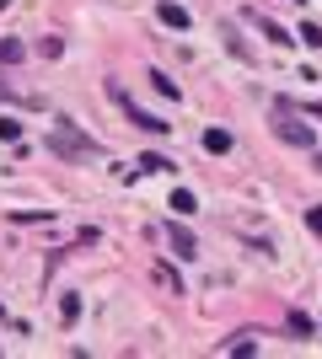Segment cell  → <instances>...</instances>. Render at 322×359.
Returning <instances> with one entry per match:
<instances>
[{
	"instance_id": "obj_9",
	"label": "cell",
	"mask_w": 322,
	"mask_h": 359,
	"mask_svg": "<svg viewBox=\"0 0 322 359\" xmlns=\"http://www.w3.org/2000/svg\"><path fill=\"white\" fill-rule=\"evenodd\" d=\"M145 81H151V86L161 91V97H183V91H177V81H167V75H161V70H151V75H145Z\"/></svg>"
},
{
	"instance_id": "obj_17",
	"label": "cell",
	"mask_w": 322,
	"mask_h": 359,
	"mask_svg": "<svg viewBox=\"0 0 322 359\" xmlns=\"http://www.w3.org/2000/svg\"><path fill=\"white\" fill-rule=\"evenodd\" d=\"M220 348H231V354H258V344H253V338H236V344H220Z\"/></svg>"
},
{
	"instance_id": "obj_13",
	"label": "cell",
	"mask_w": 322,
	"mask_h": 359,
	"mask_svg": "<svg viewBox=\"0 0 322 359\" xmlns=\"http://www.w3.org/2000/svg\"><path fill=\"white\" fill-rule=\"evenodd\" d=\"M295 38H301V43H311V48H317V43H322V27H317V22H301V32H295Z\"/></svg>"
},
{
	"instance_id": "obj_8",
	"label": "cell",
	"mask_w": 322,
	"mask_h": 359,
	"mask_svg": "<svg viewBox=\"0 0 322 359\" xmlns=\"http://www.w3.org/2000/svg\"><path fill=\"white\" fill-rule=\"evenodd\" d=\"M11 220L16 225H43V220H54L48 210H11Z\"/></svg>"
},
{
	"instance_id": "obj_16",
	"label": "cell",
	"mask_w": 322,
	"mask_h": 359,
	"mask_svg": "<svg viewBox=\"0 0 322 359\" xmlns=\"http://www.w3.org/2000/svg\"><path fill=\"white\" fill-rule=\"evenodd\" d=\"M38 54H43V60H60L65 43H60V38H43V43H38Z\"/></svg>"
},
{
	"instance_id": "obj_6",
	"label": "cell",
	"mask_w": 322,
	"mask_h": 359,
	"mask_svg": "<svg viewBox=\"0 0 322 359\" xmlns=\"http://www.w3.org/2000/svg\"><path fill=\"white\" fill-rule=\"evenodd\" d=\"M204 150H210V156H226V150H231V135H226V129H204Z\"/></svg>"
},
{
	"instance_id": "obj_19",
	"label": "cell",
	"mask_w": 322,
	"mask_h": 359,
	"mask_svg": "<svg viewBox=\"0 0 322 359\" xmlns=\"http://www.w3.org/2000/svg\"><path fill=\"white\" fill-rule=\"evenodd\" d=\"M311 166H317V172H322V150H311Z\"/></svg>"
},
{
	"instance_id": "obj_3",
	"label": "cell",
	"mask_w": 322,
	"mask_h": 359,
	"mask_svg": "<svg viewBox=\"0 0 322 359\" xmlns=\"http://www.w3.org/2000/svg\"><path fill=\"white\" fill-rule=\"evenodd\" d=\"M156 22H161V27H172V32H188V22H194V16H188V6H177V0H161V6H156Z\"/></svg>"
},
{
	"instance_id": "obj_20",
	"label": "cell",
	"mask_w": 322,
	"mask_h": 359,
	"mask_svg": "<svg viewBox=\"0 0 322 359\" xmlns=\"http://www.w3.org/2000/svg\"><path fill=\"white\" fill-rule=\"evenodd\" d=\"M0 316H6V306H0Z\"/></svg>"
},
{
	"instance_id": "obj_12",
	"label": "cell",
	"mask_w": 322,
	"mask_h": 359,
	"mask_svg": "<svg viewBox=\"0 0 322 359\" xmlns=\"http://www.w3.org/2000/svg\"><path fill=\"white\" fill-rule=\"evenodd\" d=\"M140 172H172V161H167V156H140Z\"/></svg>"
},
{
	"instance_id": "obj_14",
	"label": "cell",
	"mask_w": 322,
	"mask_h": 359,
	"mask_svg": "<svg viewBox=\"0 0 322 359\" xmlns=\"http://www.w3.org/2000/svg\"><path fill=\"white\" fill-rule=\"evenodd\" d=\"M0 140H6V145H16V140H22V123H16V118H0Z\"/></svg>"
},
{
	"instance_id": "obj_5",
	"label": "cell",
	"mask_w": 322,
	"mask_h": 359,
	"mask_svg": "<svg viewBox=\"0 0 322 359\" xmlns=\"http://www.w3.org/2000/svg\"><path fill=\"white\" fill-rule=\"evenodd\" d=\"M167 236H172V247H177V257H183V263H188V257H199V241L188 236L183 225H167Z\"/></svg>"
},
{
	"instance_id": "obj_7",
	"label": "cell",
	"mask_w": 322,
	"mask_h": 359,
	"mask_svg": "<svg viewBox=\"0 0 322 359\" xmlns=\"http://www.w3.org/2000/svg\"><path fill=\"white\" fill-rule=\"evenodd\" d=\"M290 332H295V338H311V332H317V322H311L307 311H290Z\"/></svg>"
},
{
	"instance_id": "obj_11",
	"label": "cell",
	"mask_w": 322,
	"mask_h": 359,
	"mask_svg": "<svg viewBox=\"0 0 322 359\" xmlns=\"http://www.w3.org/2000/svg\"><path fill=\"white\" fill-rule=\"evenodd\" d=\"M22 60V43H16V38H0V65H16Z\"/></svg>"
},
{
	"instance_id": "obj_10",
	"label": "cell",
	"mask_w": 322,
	"mask_h": 359,
	"mask_svg": "<svg viewBox=\"0 0 322 359\" xmlns=\"http://www.w3.org/2000/svg\"><path fill=\"white\" fill-rule=\"evenodd\" d=\"M172 210H177V215H194L199 204H194V194H188V188H172Z\"/></svg>"
},
{
	"instance_id": "obj_15",
	"label": "cell",
	"mask_w": 322,
	"mask_h": 359,
	"mask_svg": "<svg viewBox=\"0 0 322 359\" xmlns=\"http://www.w3.org/2000/svg\"><path fill=\"white\" fill-rule=\"evenodd\" d=\"M60 316H65V322H76V316H81V295H65L60 300Z\"/></svg>"
},
{
	"instance_id": "obj_18",
	"label": "cell",
	"mask_w": 322,
	"mask_h": 359,
	"mask_svg": "<svg viewBox=\"0 0 322 359\" xmlns=\"http://www.w3.org/2000/svg\"><path fill=\"white\" fill-rule=\"evenodd\" d=\"M307 231H311V236H322V210H307Z\"/></svg>"
},
{
	"instance_id": "obj_2",
	"label": "cell",
	"mask_w": 322,
	"mask_h": 359,
	"mask_svg": "<svg viewBox=\"0 0 322 359\" xmlns=\"http://www.w3.org/2000/svg\"><path fill=\"white\" fill-rule=\"evenodd\" d=\"M285 145H295V150H317V129L311 123H301V107H290L285 97H274V123H269Z\"/></svg>"
},
{
	"instance_id": "obj_1",
	"label": "cell",
	"mask_w": 322,
	"mask_h": 359,
	"mask_svg": "<svg viewBox=\"0 0 322 359\" xmlns=\"http://www.w3.org/2000/svg\"><path fill=\"white\" fill-rule=\"evenodd\" d=\"M48 150H54V156H60V161H97V140L86 135V129H76V123L70 118H54V129H48Z\"/></svg>"
},
{
	"instance_id": "obj_4",
	"label": "cell",
	"mask_w": 322,
	"mask_h": 359,
	"mask_svg": "<svg viewBox=\"0 0 322 359\" xmlns=\"http://www.w3.org/2000/svg\"><path fill=\"white\" fill-rule=\"evenodd\" d=\"M247 16H253V22H258V32H263V38H269V43H279V48H285V43H295L290 32L279 27V22H269V16H263V11H247Z\"/></svg>"
}]
</instances>
